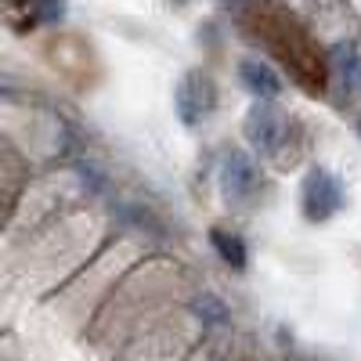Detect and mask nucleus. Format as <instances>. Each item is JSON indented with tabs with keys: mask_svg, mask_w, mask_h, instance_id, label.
<instances>
[{
	"mask_svg": "<svg viewBox=\"0 0 361 361\" xmlns=\"http://www.w3.org/2000/svg\"><path fill=\"white\" fill-rule=\"evenodd\" d=\"M300 206H304V217L314 224L336 217L343 209V185L329 170H311L300 188Z\"/></svg>",
	"mask_w": 361,
	"mask_h": 361,
	"instance_id": "nucleus-1",
	"label": "nucleus"
},
{
	"mask_svg": "<svg viewBox=\"0 0 361 361\" xmlns=\"http://www.w3.org/2000/svg\"><path fill=\"white\" fill-rule=\"evenodd\" d=\"M209 105H214V87H209L206 76L199 73H188L185 80H180L177 87V116L185 127H199L202 116L209 112Z\"/></svg>",
	"mask_w": 361,
	"mask_h": 361,
	"instance_id": "nucleus-2",
	"label": "nucleus"
},
{
	"mask_svg": "<svg viewBox=\"0 0 361 361\" xmlns=\"http://www.w3.org/2000/svg\"><path fill=\"white\" fill-rule=\"evenodd\" d=\"M357 130H361V127H357Z\"/></svg>",
	"mask_w": 361,
	"mask_h": 361,
	"instance_id": "nucleus-7",
	"label": "nucleus"
},
{
	"mask_svg": "<svg viewBox=\"0 0 361 361\" xmlns=\"http://www.w3.org/2000/svg\"><path fill=\"white\" fill-rule=\"evenodd\" d=\"M209 243H214V250H217V257H221L224 264H231L235 271L246 267V243H243L238 235H231V231H224V228H214V231H209Z\"/></svg>",
	"mask_w": 361,
	"mask_h": 361,
	"instance_id": "nucleus-6",
	"label": "nucleus"
},
{
	"mask_svg": "<svg viewBox=\"0 0 361 361\" xmlns=\"http://www.w3.org/2000/svg\"><path fill=\"white\" fill-rule=\"evenodd\" d=\"M221 188H224V195L228 199H250L257 188H260V170H257V163L246 156V152H231L228 159H224V166H221Z\"/></svg>",
	"mask_w": 361,
	"mask_h": 361,
	"instance_id": "nucleus-4",
	"label": "nucleus"
},
{
	"mask_svg": "<svg viewBox=\"0 0 361 361\" xmlns=\"http://www.w3.org/2000/svg\"><path fill=\"white\" fill-rule=\"evenodd\" d=\"M238 73H243V83L253 90L257 98H264V102L275 98L279 90H282V80L271 73L267 66H260V62H243V66H238Z\"/></svg>",
	"mask_w": 361,
	"mask_h": 361,
	"instance_id": "nucleus-5",
	"label": "nucleus"
},
{
	"mask_svg": "<svg viewBox=\"0 0 361 361\" xmlns=\"http://www.w3.org/2000/svg\"><path fill=\"white\" fill-rule=\"evenodd\" d=\"M246 137L260 148L264 156H271V152H279V145H282V137H286V123H282V116L271 109L264 98L250 109V116H246Z\"/></svg>",
	"mask_w": 361,
	"mask_h": 361,
	"instance_id": "nucleus-3",
	"label": "nucleus"
}]
</instances>
